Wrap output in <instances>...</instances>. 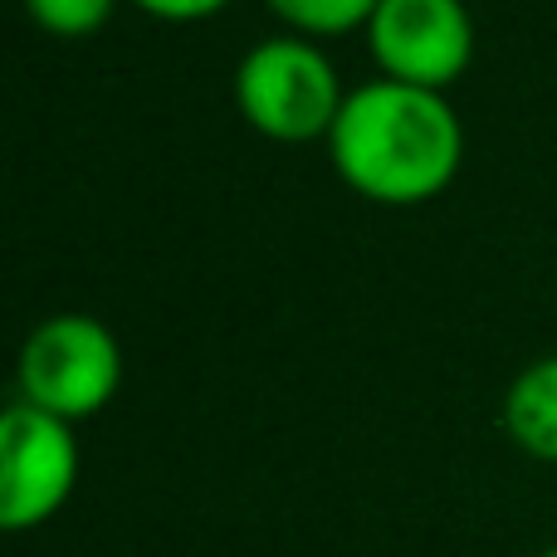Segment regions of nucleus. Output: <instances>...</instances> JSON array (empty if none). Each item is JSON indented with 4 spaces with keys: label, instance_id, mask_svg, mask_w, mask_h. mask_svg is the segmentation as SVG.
Instances as JSON below:
<instances>
[{
    "label": "nucleus",
    "instance_id": "obj_3",
    "mask_svg": "<svg viewBox=\"0 0 557 557\" xmlns=\"http://www.w3.org/2000/svg\"><path fill=\"white\" fill-rule=\"evenodd\" d=\"M117 382H123V347L108 323L88 313L45 318L20 347V401L69 425L103 411Z\"/></svg>",
    "mask_w": 557,
    "mask_h": 557
},
{
    "label": "nucleus",
    "instance_id": "obj_6",
    "mask_svg": "<svg viewBox=\"0 0 557 557\" xmlns=\"http://www.w3.org/2000/svg\"><path fill=\"white\" fill-rule=\"evenodd\" d=\"M504 425L539 460H557V352L523 367L504 396Z\"/></svg>",
    "mask_w": 557,
    "mask_h": 557
},
{
    "label": "nucleus",
    "instance_id": "obj_2",
    "mask_svg": "<svg viewBox=\"0 0 557 557\" xmlns=\"http://www.w3.org/2000/svg\"><path fill=\"white\" fill-rule=\"evenodd\" d=\"M327 54L308 35H270L240 59L235 69V103L260 133L278 143H308L327 137L343 108Z\"/></svg>",
    "mask_w": 557,
    "mask_h": 557
},
{
    "label": "nucleus",
    "instance_id": "obj_7",
    "mask_svg": "<svg viewBox=\"0 0 557 557\" xmlns=\"http://www.w3.org/2000/svg\"><path fill=\"white\" fill-rule=\"evenodd\" d=\"M264 5L308 35H343L352 25H367L382 0H264Z\"/></svg>",
    "mask_w": 557,
    "mask_h": 557
},
{
    "label": "nucleus",
    "instance_id": "obj_4",
    "mask_svg": "<svg viewBox=\"0 0 557 557\" xmlns=\"http://www.w3.org/2000/svg\"><path fill=\"white\" fill-rule=\"evenodd\" d=\"M78 484L74 425L29 401L0 416V523L25 533L49 523Z\"/></svg>",
    "mask_w": 557,
    "mask_h": 557
},
{
    "label": "nucleus",
    "instance_id": "obj_9",
    "mask_svg": "<svg viewBox=\"0 0 557 557\" xmlns=\"http://www.w3.org/2000/svg\"><path fill=\"white\" fill-rule=\"evenodd\" d=\"M137 5L162 20H201V15H211V10H221L225 0H137Z\"/></svg>",
    "mask_w": 557,
    "mask_h": 557
},
{
    "label": "nucleus",
    "instance_id": "obj_1",
    "mask_svg": "<svg viewBox=\"0 0 557 557\" xmlns=\"http://www.w3.org/2000/svg\"><path fill=\"white\" fill-rule=\"evenodd\" d=\"M327 152L357 196L382 206H416L441 196L460 172L465 127L435 88L372 78L343 98Z\"/></svg>",
    "mask_w": 557,
    "mask_h": 557
},
{
    "label": "nucleus",
    "instance_id": "obj_5",
    "mask_svg": "<svg viewBox=\"0 0 557 557\" xmlns=\"http://www.w3.org/2000/svg\"><path fill=\"white\" fill-rule=\"evenodd\" d=\"M367 45L382 78L445 94L474 59V20L465 0H382L367 20Z\"/></svg>",
    "mask_w": 557,
    "mask_h": 557
},
{
    "label": "nucleus",
    "instance_id": "obj_10",
    "mask_svg": "<svg viewBox=\"0 0 557 557\" xmlns=\"http://www.w3.org/2000/svg\"><path fill=\"white\" fill-rule=\"evenodd\" d=\"M539 557H557V548H543V553H539Z\"/></svg>",
    "mask_w": 557,
    "mask_h": 557
},
{
    "label": "nucleus",
    "instance_id": "obj_8",
    "mask_svg": "<svg viewBox=\"0 0 557 557\" xmlns=\"http://www.w3.org/2000/svg\"><path fill=\"white\" fill-rule=\"evenodd\" d=\"M113 5L117 0H25L29 20L64 39H84V35H94V29H103Z\"/></svg>",
    "mask_w": 557,
    "mask_h": 557
}]
</instances>
